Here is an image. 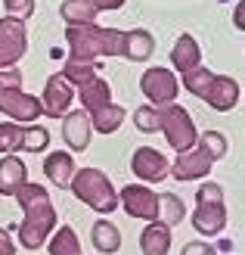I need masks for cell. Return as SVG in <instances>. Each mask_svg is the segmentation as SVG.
<instances>
[{"label": "cell", "mask_w": 245, "mask_h": 255, "mask_svg": "<svg viewBox=\"0 0 245 255\" xmlns=\"http://www.w3.org/2000/svg\"><path fill=\"white\" fill-rule=\"evenodd\" d=\"M152 53H156V37H152L146 28H134V31H127L124 37V53L131 62H146Z\"/></svg>", "instance_id": "obj_21"}, {"label": "cell", "mask_w": 245, "mask_h": 255, "mask_svg": "<svg viewBox=\"0 0 245 255\" xmlns=\"http://www.w3.org/2000/svg\"><path fill=\"white\" fill-rule=\"evenodd\" d=\"M177 75L171 69H146L143 75H140V91H143V97L149 100L152 106H167L177 100Z\"/></svg>", "instance_id": "obj_9"}, {"label": "cell", "mask_w": 245, "mask_h": 255, "mask_svg": "<svg viewBox=\"0 0 245 255\" xmlns=\"http://www.w3.org/2000/svg\"><path fill=\"white\" fill-rule=\"evenodd\" d=\"M124 116L127 112L118 103H109V106H102L96 112H90V125H93V131H99V134H115L124 125Z\"/></svg>", "instance_id": "obj_23"}, {"label": "cell", "mask_w": 245, "mask_h": 255, "mask_svg": "<svg viewBox=\"0 0 245 255\" xmlns=\"http://www.w3.org/2000/svg\"><path fill=\"white\" fill-rule=\"evenodd\" d=\"M134 125H137V131H143V134L162 131V106H152V103L140 106L134 112Z\"/></svg>", "instance_id": "obj_28"}, {"label": "cell", "mask_w": 245, "mask_h": 255, "mask_svg": "<svg viewBox=\"0 0 245 255\" xmlns=\"http://www.w3.org/2000/svg\"><path fill=\"white\" fill-rule=\"evenodd\" d=\"M90 240H93V249L99 255H112V252L121 249V231L106 218H99L93 227H90Z\"/></svg>", "instance_id": "obj_22"}, {"label": "cell", "mask_w": 245, "mask_h": 255, "mask_svg": "<svg viewBox=\"0 0 245 255\" xmlns=\"http://www.w3.org/2000/svg\"><path fill=\"white\" fill-rule=\"evenodd\" d=\"M22 184H28V168H25V162L16 152H9V156L0 159V193L16 196Z\"/></svg>", "instance_id": "obj_17"}, {"label": "cell", "mask_w": 245, "mask_h": 255, "mask_svg": "<svg viewBox=\"0 0 245 255\" xmlns=\"http://www.w3.org/2000/svg\"><path fill=\"white\" fill-rule=\"evenodd\" d=\"M211 165H214V156L196 140L192 149L177 152V159L171 165V177H177V181H199V177L211 174Z\"/></svg>", "instance_id": "obj_11"}, {"label": "cell", "mask_w": 245, "mask_h": 255, "mask_svg": "<svg viewBox=\"0 0 245 255\" xmlns=\"http://www.w3.org/2000/svg\"><path fill=\"white\" fill-rule=\"evenodd\" d=\"M0 255H16V243H12L6 227H0Z\"/></svg>", "instance_id": "obj_33"}, {"label": "cell", "mask_w": 245, "mask_h": 255, "mask_svg": "<svg viewBox=\"0 0 245 255\" xmlns=\"http://www.w3.org/2000/svg\"><path fill=\"white\" fill-rule=\"evenodd\" d=\"M0 112L16 125H34L44 116L41 97L22 91V72L16 66L0 72Z\"/></svg>", "instance_id": "obj_3"}, {"label": "cell", "mask_w": 245, "mask_h": 255, "mask_svg": "<svg viewBox=\"0 0 245 255\" xmlns=\"http://www.w3.org/2000/svg\"><path fill=\"white\" fill-rule=\"evenodd\" d=\"M3 6L9 16H19V19H28L34 12V0H3Z\"/></svg>", "instance_id": "obj_31"}, {"label": "cell", "mask_w": 245, "mask_h": 255, "mask_svg": "<svg viewBox=\"0 0 245 255\" xmlns=\"http://www.w3.org/2000/svg\"><path fill=\"white\" fill-rule=\"evenodd\" d=\"M78 100H81V109L90 116V112H96V109L112 103V87H109L106 78H99V75H96L93 81H87L84 87H78Z\"/></svg>", "instance_id": "obj_20"}, {"label": "cell", "mask_w": 245, "mask_h": 255, "mask_svg": "<svg viewBox=\"0 0 245 255\" xmlns=\"http://www.w3.org/2000/svg\"><path fill=\"white\" fill-rule=\"evenodd\" d=\"M199 143L214 156V162H217V159H224V156H227V149H230L227 137H224L221 131H202V134H199Z\"/></svg>", "instance_id": "obj_30"}, {"label": "cell", "mask_w": 245, "mask_h": 255, "mask_svg": "<svg viewBox=\"0 0 245 255\" xmlns=\"http://www.w3.org/2000/svg\"><path fill=\"white\" fill-rule=\"evenodd\" d=\"M233 25H236L239 31H245V0H239L236 9H233Z\"/></svg>", "instance_id": "obj_34"}, {"label": "cell", "mask_w": 245, "mask_h": 255, "mask_svg": "<svg viewBox=\"0 0 245 255\" xmlns=\"http://www.w3.org/2000/svg\"><path fill=\"white\" fill-rule=\"evenodd\" d=\"M69 190L75 193V199H81L87 209H93L99 215H112L115 209L121 206V199H118V193H115L112 181L99 168H78Z\"/></svg>", "instance_id": "obj_5"}, {"label": "cell", "mask_w": 245, "mask_h": 255, "mask_svg": "<svg viewBox=\"0 0 245 255\" xmlns=\"http://www.w3.org/2000/svg\"><path fill=\"white\" fill-rule=\"evenodd\" d=\"M124 37L127 31L121 28H106L96 22H78L66 28V41H69V56L72 59H84V62H96L106 56H121L124 53Z\"/></svg>", "instance_id": "obj_2"}, {"label": "cell", "mask_w": 245, "mask_h": 255, "mask_svg": "<svg viewBox=\"0 0 245 255\" xmlns=\"http://www.w3.org/2000/svg\"><path fill=\"white\" fill-rule=\"evenodd\" d=\"M131 171L143 184H159V181H164V177H171V162H167L159 149H152V146H137L134 159H131Z\"/></svg>", "instance_id": "obj_12"}, {"label": "cell", "mask_w": 245, "mask_h": 255, "mask_svg": "<svg viewBox=\"0 0 245 255\" xmlns=\"http://www.w3.org/2000/svg\"><path fill=\"white\" fill-rule=\"evenodd\" d=\"M22 143H25V125H16V122H3V125H0V156L19 152Z\"/></svg>", "instance_id": "obj_27"}, {"label": "cell", "mask_w": 245, "mask_h": 255, "mask_svg": "<svg viewBox=\"0 0 245 255\" xmlns=\"http://www.w3.org/2000/svg\"><path fill=\"white\" fill-rule=\"evenodd\" d=\"M124 3L127 0H62L59 16L69 25H78V22H93L106 9H121Z\"/></svg>", "instance_id": "obj_14"}, {"label": "cell", "mask_w": 245, "mask_h": 255, "mask_svg": "<svg viewBox=\"0 0 245 255\" xmlns=\"http://www.w3.org/2000/svg\"><path fill=\"white\" fill-rule=\"evenodd\" d=\"M171 62H174V69L180 75L199 69L202 66V50L196 44V37H192V34H180L174 41V50H171Z\"/></svg>", "instance_id": "obj_18"}, {"label": "cell", "mask_w": 245, "mask_h": 255, "mask_svg": "<svg viewBox=\"0 0 245 255\" xmlns=\"http://www.w3.org/2000/svg\"><path fill=\"white\" fill-rule=\"evenodd\" d=\"M140 249H143V255H167L171 252V227L149 221L140 234Z\"/></svg>", "instance_id": "obj_19"}, {"label": "cell", "mask_w": 245, "mask_h": 255, "mask_svg": "<svg viewBox=\"0 0 245 255\" xmlns=\"http://www.w3.org/2000/svg\"><path fill=\"white\" fill-rule=\"evenodd\" d=\"M186 218V206L183 199L174 196V193H159V224H167L174 227Z\"/></svg>", "instance_id": "obj_25"}, {"label": "cell", "mask_w": 245, "mask_h": 255, "mask_svg": "<svg viewBox=\"0 0 245 255\" xmlns=\"http://www.w3.org/2000/svg\"><path fill=\"white\" fill-rule=\"evenodd\" d=\"M75 159H72V152H66V149H53L50 156L44 159V174L53 181V187H59V190H69L72 187V181H75Z\"/></svg>", "instance_id": "obj_16"}, {"label": "cell", "mask_w": 245, "mask_h": 255, "mask_svg": "<svg viewBox=\"0 0 245 255\" xmlns=\"http://www.w3.org/2000/svg\"><path fill=\"white\" fill-rule=\"evenodd\" d=\"M162 134L167 137V146L177 149V152L192 149L196 140H199V131H196V125H192V116L183 106H177V103L162 106Z\"/></svg>", "instance_id": "obj_7"}, {"label": "cell", "mask_w": 245, "mask_h": 255, "mask_svg": "<svg viewBox=\"0 0 245 255\" xmlns=\"http://www.w3.org/2000/svg\"><path fill=\"white\" fill-rule=\"evenodd\" d=\"M183 87L189 94L202 97L205 103H208L211 109H217V112H230L236 106V100H239V84L233 78H227V75H214L205 66L186 72L183 75Z\"/></svg>", "instance_id": "obj_4"}, {"label": "cell", "mask_w": 245, "mask_h": 255, "mask_svg": "<svg viewBox=\"0 0 245 255\" xmlns=\"http://www.w3.org/2000/svg\"><path fill=\"white\" fill-rule=\"evenodd\" d=\"M28 50V28L19 16H0V72L12 69Z\"/></svg>", "instance_id": "obj_8"}, {"label": "cell", "mask_w": 245, "mask_h": 255, "mask_svg": "<svg viewBox=\"0 0 245 255\" xmlns=\"http://www.w3.org/2000/svg\"><path fill=\"white\" fill-rule=\"evenodd\" d=\"M90 134H93V125L84 109H72L66 119H62V140L66 146L75 152H84L90 146Z\"/></svg>", "instance_id": "obj_15"}, {"label": "cell", "mask_w": 245, "mask_h": 255, "mask_svg": "<svg viewBox=\"0 0 245 255\" xmlns=\"http://www.w3.org/2000/svg\"><path fill=\"white\" fill-rule=\"evenodd\" d=\"M50 143V131L44 125H25V143L22 149H28V152H44Z\"/></svg>", "instance_id": "obj_29"}, {"label": "cell", "mask_w": 245, "mask_h": 255, "mask_svg": "<svg viewBox=\"0 0 245 255\" xmlns=\"http://www.w3.org/2000/svg\"><path fill=\"white\" fill-rule=\"evenodd\" d=\"M121 209L131 215V218H140V221H159V196L152 193L146 184H127L121 193Z\"/></svg>", "instance_id": "obj_10"}, {"label": "cell", "mask_w": 245, "mask_h": 255, "mask_svg": "<svg viewBox=\"0 0 245 255\" xmlns=\"http://www.w3.org/2000/svg\"><path fill=\"white\" fill-rule=\"evenodd\" d=\"M22 206L25 218L19 224V243L34 252V249H44L47 240L53 237V227H56V209H53V199H50L47 187L41 184H22L19 193L12 196Z\"/></svg>", "instance_id": "obj_1"}, {"label": "cell", "mask_w": 245, "mask_h": 255, "mask_svg": "<svg viewBox=\"0 0 245 255\" xmlns=\"http://www.w3.org/2000/svg\"><path fill=\"white\" fill-rule=\"evenodd\" d=\"M180 255H221V252H217L214 246H208V243H202V240H192V243L183 246Z\"/></svg>", "instance_id": "obj_32"}, {"label": "cell", "mask_w": 245, "mask_h": 255, "mask_svg": "<svg viewBox=\"0 0 245 255\" xmlns=\"http://www.w3.org/2000/svg\"><path fill=\"white\" fill-rule=\"evenodd\" d=\"M72 100H75V87L62 78V72H56L53 78L47 81L44 97H41L44 116H50V119H66L69 112H72Z\"/></svg>", "instance_id": "obj_13"}, {"label": "cell", "mask_w": 245, "mask_h": 255, "mask_svg": "<svg viewBox=\"0 0 245 255\" xmlns=\"http://www.w3.org/2000/svg\"><path fill=\"white\" fill-rule=\"evenodd\" d=\"M62 72V78H66L72 87H84L87 81H93L96 75H99V66L96 62H84V59H66V66L59 69Z\"/></svg>", "instance_id": "obj_24"}, {"label": "cell", "mask_w": 245, "mask_h": 255, "mask_svg": "<svg viewBox=\"0 0 245 255\" xmlns=\"http://www.w3.org/2000/svg\"><path fill=\"white\" fill-rule=\"evenodd\" d=\"M50 255H81V240L72 227H59V231L47 240Z\"/></svg>", "instance_id": "obj_26"}, {"label": "cell", "mask_w": 245, "mask_h": 255, "mask_svg": "<svg viewBox=\"0 0 245 255\" xmlns=\"http://www.w3.org/2000/svg\"><path fill=\"white\" fill-rule=\"evenodd\" d=\"M192 227L202 237H217L227 227V202L224 187L214 181H205L196 190V212H192Z\"/></svg>", "instance_id": "obj_6"}]
</instances>
